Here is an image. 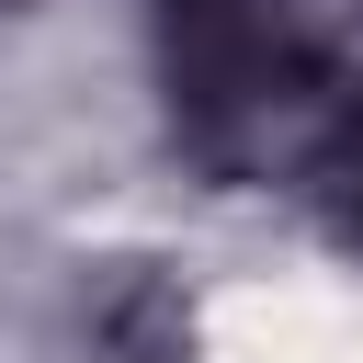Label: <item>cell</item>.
<instances>
[{
  "label": "cell",
  "instance_id": "cell-1",
  "mask_svg": "<svg viewBox=\"0 0 363 363\" xmlns=\"http://www.w3.org/2000/svg\"><path fill=\"white\" fill-rule=\"evenodd\" d=\"M329 204H340V227H352V250H363V102H352L340 136H329Z\"/></svg>",
  "mask_w": 363,
  "mask_h": 363
}]
</instances>
